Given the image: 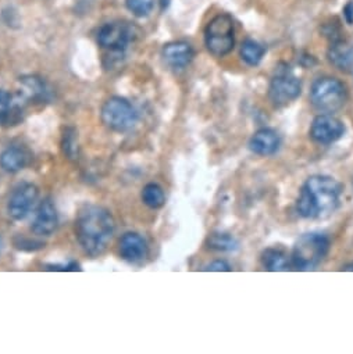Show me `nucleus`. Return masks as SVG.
Instances as JSON below:
<instances>
[{
  "mask_svg": "<svg viewBox=\"0 0 353 354\" xmlns=\"http://www.w3.org/2000/svg\"><path fill=\"white\" fill-rule=\"evenodd\" d=\"M113 216L103 207L85 206L75 220V234L81 248L89 256L102 254L114 235Z\"/></svg>",
  "mask_w": 353,
  "mask_h": 354,
  "instance_id": "f03ea898",
  "label": "nucleus"
},
{
  "mask_svg": "<svg viewBox=\"0 0 353 354\" xmlns=\"http://www.w3.org/2000/svg\"><path fill=\"white\" fill-rule=\"evenodd\" d=\"M347 97L345 85L334 77L316 80L310 89V102L321 113H335L343 107Z\"/></svg>",
  "mask_w": 353,
  "mask_h": 354,
  "instance_id": "20e7f679",
  "label": "nucleus"
},
{
  "mask_svg": "<svg viewBox=\"0 0 353 354\" xmlns=\"http://www.w3.org/2000/svg\"><path fill=\"white\" fill-rule=\"evenodd\" d=\"M59 224L57 210L51 199H45L38 209L35 221L33 224V231L39 236H51Z\"/></svg>",
  "mask_w": 353,
  "mask_h": 354,
  "instance_id": "f8f14e48",
  "label": "nucleus"
},
{
  "mask_svg": "<svg viewBox=\"0 0 353 354\" xmlns=\"http://www.w3.org/2000/svg\"><path fill=\"white\" fill-rule=\"evenodd\" d=\"M345 133V125L331 114L317 115L310 127V138L320 145H331Z\"/></svg>",
  "mask_w": 353,
  "mask_h": 354,
  "instance_id": "1a4fd4ad",
  "label": "nucleus"
},
{
  "mask_svg": "<svg viewBox=\"0 0 353 354\" xmlns=\"http://www.w3.org/2000/svg\"><path fill=\"white\" fill-rule=\"evenodd\" d=\"M327 57L339 71L349 73L353 70V45L346 41H334L327 52Z\"/></svg>",
  "mask_w": 353,
  "mask_h": 354,
  "instance_id": "2eb2a0df",
  "label": "nucleus"
},
{
  "mask_svg": "<svg viewBox=\"0 0 353 354\" xmlns=\"http://www.w3.org/2000/svg\"><path fill=\"white\" fill-rule=\"evenodd\" d=\"M163 59L168 67L172 70H184L187 68L194 59V49L190 44L179 41L170 42L163 48Z\"/></svg>",
  "mask_w": 353,
  "mask_h": 354,
  "instance_id": "9b49d317",
  "label": "nucleus"
},
{
  "mask_svg": "<svg viewBox=\"0 0 353 354\" xmlns=\"http://www.w3.org/2000/svg\"><path fill=\"white\" fill-rule=\"evenodd\" d=\"M205 45L216 57H224L235 45V27L228 15H219L210 20L205 30Z\"/></svg>",
  "mask_w": 353,
  "mask_h": 354,
  "instance_id": "39448f33",
  "label": "nucleus"
},
{
  "mask_svg": "<svg viewBox=\"0 0 353 354\" xmlns=\"http://www.w3.org/2000/svg\"><path fill=\"white\" fill-rule=\"evenodd\" d=\"M23 120V109L13 96L0 89V125H16Z\"/></svg>",
  "mask_w": 353,
  "mask_h": 354,
  "instance_id": "dca6fc26",
  "label": "nucleus"
},
{
  "mask_svg": "<svg viewBox=\"0 0 353 354\" xmlns=\"http://www.w3.org/2000/svg\"><path fill=\"white\" fill-rule=\"evenodd\" d=\"M342 194L341 184L328 175H313L300 189L296 210L303 218H324L334 213Z\"/></svg>",
  "mask_w": 353,
  "mask_h": 354,
  "instance_id": "f257e3e1",
  "label": "nucleus"
},
{
  "mask_svg": "<svg viewBox=\"0 0 353 354\" xmlns=\"http://www.w3.org/2000/svg\"><path fill=\"white\" fill-rule=\"evenodd\" d=\"M266 49L263 45L253 39H246L241 46V57L248 66H259L263 60Z\"/></svg>",
  "mask_w": 353,
  "mask_h": 354,
  "instance_id": "aec40b11",
  "label": "nucleus"
},
{
  "mask_svg": "<svg viewBox=\"0 0 353 354\" xmlns=\"http://www.w3.org/2000/svg\"><path fill=\"white\" fill-rule=\"evenodd\" d=\"M302 92L300 80L288 70H280L271 80L269 96L275 107H284L299 97Z\"/></svg>",
  "mask_w": 353,
  "mask_h": 354,
  "instance_id": "6e6552de",
  "label": "nucleus"
},
{
  "mask_svg": "<svg viewBox=\"0 0 353 354\" xmlns=\"http://www.w3.org/2000/svg\"><path fill=\"white\" fill-rule=\"evenodd\" d=\"M142 201L150 209H160L165 202V196L161 187L157 184H147L142 191Z\"/></svg>",
  "mask_w": 353,
  "mask_h": 354,
  "instance_id": "4be33fe9",
  "label": "nucleus"
},
{
  "mask_svg": "<svg viewBox=\"0 0 353 354\" xmlns=\"http://www.w3.org/2000/svg\"><path fill=\"white\" fill-rule=\"evenodd\" d=\"M208 243L210 249L217 252H235L239 248V243L234 236H231L230 234H221V232L212 234Z\"/></svg>",
  "mask_w": 353,
  "mask_h": 354,
  "instance_id": "412c9836",
  "label": "nucleus"
},
{
  "mask_svg": "<svg viewBox=\"0 0 353 354\" xmlns=\"http://www.w3.org/2000/svg\"><path fill=\"white\" fill-rule=\"evenodd\" d=\"M281 145L280 135L271 128H262L249 140V149L259 156L274 154Z\"/></svg>",
  "mask_w": 353,
  "mask_h": 354,
  "instance_id": "ddd939ff",
  "label": "nucleus"
},
{
  "mask_svg": "<svg viewBox=\"0 0 353 354\" xmlns=\"http://www.w3.org/2000/svg\"><path fill=\"white\" fill-rule=\"evenodd\" d=\"M205 271H217V272H221V271H231V266L224 261V260H216L210 264H208L205 268Z\"/></svg>",
  "mask_w": 353,
  "mask_h": 354,
  "instance_id": "393cba45",
  "label": "nucleus"
},
{
  "mask_svg": "<svg viewBox=\"0 0 353 354\" xmlns=\"http://www.w3.org/2000/svg\"><path fill=\"white\" fill-rule=\"evenodd\" d=\"M21 84V92L27 99L33 100H48L49 99V89L45 84V81L35 75H28L20 78Z\"/></svg>",
  "mask_w": 353,
  "mask_h": 354,
  "instance_id": "a211bd4d",
  "label": "nucleus"
},
{
  "mask_svg": "<svg viewBox=\"0 0 353 354\" xmlns=\"http://www.w3.org/2000/svg\"><path fill=\"white\" fill-rule=\"evenodd\" d=\"M63 151L70 158L74 160L78 157V142H77V132L73 128L66 129L63 136Z\"/></svg>",
  "mask_w": 353,
  "mask_h": 354,
  "instance_id": "b1692460",
  "label": "nucleus"
},
{
  "mask_svg": "<svg viewBox=\"0 0 353 354\" xmlns=\"http://www.w3.org/2000/svg\"><path fill=\"white\" fill-rule=\"evenodd\" d=\"M120 254L129 263H139L147 254V245L141 235L127 232L120 241Z\"/></svg>",
  "mask_w": 353,
  "mask_h": 354,
  "instance_id": "4468645a",
  "label": "nucleus"
},
{
  "mask_svg": "<svg viewBox=\"0 0 353 354\" xmlns=\"http://www.w3.org/2000/svg\"><path fill=\"white\" fill-rule=\"evenodd\" d=\"M134 39V28L124 21L105 24L98 32V44L110 50L116 57H123L128 45Z\"/></svg>",
  "mask_w": 353,
  "mask_h": 354,
  "instance_id": "0eeeda50",
  "label": "nucleus"
},
{
  "mask_svg": "<svg viewBox=\"0 0 353 354\" xmlns=\"http://www.w3.org/2000/svg\"><path fill=\"white\" fill-rule=\"evenodd\" d=\"M343 17L349 26H353V0L343 8Z\"/></svg>",
  "mask_w": 353,
  "mask_h": 354,
  "instance_id": "bb28decb",
  "label": "nucleus"
},
{
  "mask_svg": "<svg viewBox=\"0 0 353 354\" xmlns=\"http://www.w3.org/2000/svg\"><path fill=\"white\" fill-rule=\"evenodd\" d=\"M38 196H39V191L35 185L33 184L20 185L10 196V201L8 205L10 217L19 221L24 220L35 206Z\"/></svg>",
  "mask_w": 353,
  "mask_h": 354,
  "instance_id": "9d476101",
  "label": "nucleus"
},
{
  "mask_svg": "<svg viewBox=\"0 0 353 354\" xmlns=\"http://www.w3.org/2000/svg\"><path fill=\"white\" fill-rule=\"evenodd\" d=\"M125 6L135 17H147L154 8V0H125Z\"/></svg>",
  "mask_w": 353,
  "mask_h": 354,
  "instance_id": "5701e85b",
  "label": "nucleus"
},
{
  "mask_svg": "<svg viewBox=\"0 0 353 354\" xmlns=\"http://www.w3.org/2000/svg\"><path fill=\"white\" fill-rule=\"evenodd\" d=\"M159 3H160L161 12H164L170 6V0H159Z\"/></svg>",
  "mask_w": 353,
  "mask_h": 354,
  "instance_id": "cd10ccee",
  "label": "nucleus"
},
{
  "mask_svg": "<svg viewBox=\"0 0 353 354\" xmlns=\"http://www.w3.org/2000/svg\"><path fill=\"white\" fill-rule=\"evenodd\" d=\"M103 124L117 132H127L132 129L138 121L135 107L124 97H110L102 107Z\"/></svg>",
  "mask_w": 353,
  "mask_h": 354,
  "instance_id": "423d86ee",
  "label": "nucleus"
},
{
  "mask_svg": "<svg viewBox=\"0 0 353 354\" xmlns=\"http://www.w3.org/2000/svg\"><path fill=\"white\" fill-rule=\"evenodd\" d=\"M262 263L266 270L273 272L287 271L289 267L287 254L280 249H266L262 254Z\"/></svg>",
  "mask_w": 353,
  "mask_h": 354,
  "instance_id": "6ab92c4d",
  "label": "nucleus"
},
{
  "mask_svg": "<svg viewBox=\"0 0 353 354\" xmlns=\"http://www.w3.org/2000/svg\"><path fill=\"white\" fill-rule=\"evenodd\" d=\"M48 270H51V271H77L81 268L77 263H70L67 266H48Z\"/></svg>",
  "mask_w": 353,
  "mask_h": 354,
  "instance_id": "a878e982",
  "label": "nucleus"
},
{
  "mask_svg": "<svg viewBox=\"0 0 353 354\" xmlns=\"http://www.w3.org/2000/svg\"><path fill=\"white\" fill-rule=\"evenodd\" d=\"M343 270H347V271H353V264H352V266H349V267H345Z\"/></svg>",
  "mask_w": 353,
  "mask_h": 354,
  "instance_id": "c85d7f7f",
  "label": "nucleus"
},
{
  "mask_svg": "<svg viewBox=\"0 0 353 354\" xmlns=\"http://www.w3.org/2000/svg\"><path fill=\"white\" fill-rule=\"evenodd\" d=\"M329 249V239L320 232H310L302 235L292 250V264L296 270L311 271L327 256Z\"/></svg>",
  "mask_w": 353,
  "mask_h": 354,
  "instance_id": "7ed1b4c3",
  "label": "nucleus"
},
{
  "mask_svg": "<svg viewBox=\"0 0 353 354\" xmlns=\"http://www.w3.org/2000/svg\"><path fill=\"white\" fill-rule=\"evenodd\" d=\"M30 160V154L24 147L12 146L0 156V167L8 172H17L23 169Z\"/></svg>",
  "mask_w": 353,
  "mask_h": 354,
  "instance_id": "f3484780",
  "label": "nucleus"
}]
</instances>
